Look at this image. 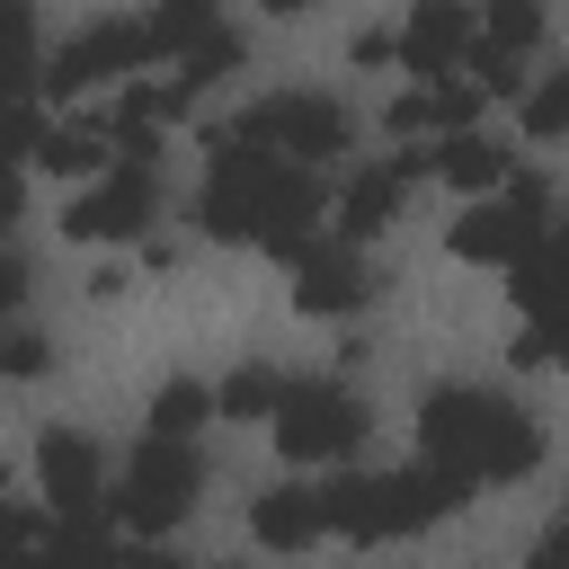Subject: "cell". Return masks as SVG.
<instances>
[{
    "mask_svg": "<svg viewBox=\"0 0 569 569\" xmlns=\"http://www.w3.org/2000/svg\"><path fill=\"white\" fill-rule=\"evenodd\" d=\"M311 213H320V178L276 160V151H249L231 133H213V169H204V196H196V231L204 240H249L267 258H311Z\"/></svg>",
    "mask_w": 569,
    "mask_h": 569,
    "instance_id": "1",
    "label": "cell"
},
{
    "mask_svg": "<svg viewBox=\"0 0 569 569\" xmlns=\"http://www.w3.org/2000/svg\"><path fill=\"white\" fill-rule=\"evenodd\" d=\"M418 453H427L436 471H453L462 489H480V480H525V471L542 462V427H533L516 400L480 391V382H445V391L418 400Z\"/></svg>",
    "mask_w": 569,
    "mask_h": 569,
    "instance_id": "2",
    "label": "cell"
},
{
    "mask_svg": "<svg viewBox=\"0 0 569 569\" xmlns=\"http://www.w3.org/2000/svg\"><path fill=\"white\" fill-rule=\"evenodd\" d=\"M320 498H329V533H347V542H400V533L445 525L471 489L453 471H436V462H409V471H356V480H338Z\"/></svg>",
    "mask_w": 569,
    "mask_h": 569,
    "instance_id": "3",
    "label": "cell"
},
{
    "mask_svg": "<svg viewBox=\"0 0 569 569\" xmlns=\"http://www.w3.org/2000/svg\"><path fill=\"white\" fill-rule=\"evenodd\" d=\"M196 489H204V453L196 445H169V436H142L133 462H124V480H116V498H107V516L133 542H160L169 525H187Z\"/></svg>",
    "mask_w": 569,
    "mask_h": 569,
    "instance_id": "4",
    "label": "cell"
},
{
    "mask_svg": "<svg viewBox=\"0 0 569 569\" xmlns=\"http://www.w3.org/2000/svg\"><path fill=\"white\" fill-rule=\"evenodd\" d=\"M231 142L311 169V160H338L356 133H347V107H338V98H320V89H276V98H258V107L231 124Z\"/></svg>",
    "mask_w": 569,
    "mask_h": 569,
    "instance_id": "5",
    "label": "cell"
},
{
    "mask_svg": "<svg viewBox=\"0 0 569 569\" xmlns=\"http://www.w3.org/2000/svg\"><path fill=\"white\" fill-rule=\"evenodd\" d=\"M365 427H373L365 400H356L338 373H320V382H293V391H284V409H276L267 436H276L284 462H347V453L365 445Z\"/></svg>",
    "mask_w": 569,
    "mask_h": 569,
    "instance_id": "6",
    "label": "cell"
},
{
    "mask_svg": "<svg viewBox=\"0 0 569 569\" xmlns=\"http://www.w3.org/2000/svg\"><path fill=\"white\" fill-rule=\"evenodd\" d=\"M542 240H551V187L542 178H516L507 196H489L453 222V258H471V267H525Z\"/></svg>",
    "mask_w": 569,
    "mask_h": 569,
    "instance_id": "7",
    "label": "cell"
},
{
    "mask_svg": "<svg viewBox=\"0 0 569 569\" xmlns=\"http://www.w3.org/2000/svg\"><path fill=\"white\" fill-rule=\"evenodd\" d=\"M142 62H151V27H142V18H98V27H80L71 44H53L36 98H80V89H98V80H116V71H142Z\"/></svg>",
    "mask_w": 569,
    "mask_h": 569,
    "instance_id": "8",
    "label": "cell"
},
{
    "mask_svg": "<svg viewBox=\"0 0 569 569\" xmlns=\"http://www.w3.org/2000/svg\"><path fill=\"white\" fill-rule=\"evenodd\" d=\"M151 213H160V169H151V160H116L98 187L71 196L62 231H71V240H142Z\"/></svg>",
    "mask_w": 569,
    "mask_h": 569,
    "instance_id": "9",
    "label": "cell"
},
{
    "mask_svg": "<svg viewBox=\"0 0 569 569\" xmlns=\"http://www.w3.org/2000/svg\"><path fill=\"white\" fill-rule=\"evenodd\" d=\"M36 480H44V498H53V516L62 525H107V462H98V445L80 436V427H44V445H36Z\"/></svg>",
    "mask_w": 569,
    "mask_h": 569,
    "instance_id": "10",
    "label": "cell"
},
{
    "mask_svg": "<svg viewBox=\"0 0 569 569\" xmlns=\"http://www.w3.org/2000/svg\"><path fill=\"white\" fill-rule=\"evenodd\" d=\"M418 178H436V151H427V142H409V151H391V160H365V169L338 187V240H347V249L373 240V231L400 213V196H409Z\"/></svg>",
    "mask_w": 569,
    "mask_h": 569,
    "instance_id": "11",
    "label": "cell"
},
{
    "mask_svg": "<svg viewBox=\"0 0 569 569\" xmlns=\"http://www.w3.org/2000/svg\"><path fill=\"white\" fill-rule=\"evenodd\" d=\"M471 44H480V27H471L453 0H427V9H409V27H400V62L418 71V89L453 80V71L471 62Z\"/></svg>",
    "mask_w": 569,
    "mask_h": 569,
    "instance_id": "12",
    "label": "cell"
},
{
    "mask_svg": "<svg viewBox=\"0 0 569 569\" xmlns=\"http://www.w3.org/2000/svg\"><path fill=\"white\" fill-rule=\"evenodd\" d=\"M293 302H302L311 320H347V311L373 302V267H365L347 240H320V249L293 267Z\"/></svg>",
    "mask_w": 569,
    "mask_h": 569,
    "instance_id": "13",
    "label": "cell"
},
{
    "mask_svg": "<svg viewBox=\"0 0 569 569\" xmlns=\"http://www.w3.org/2000/svg\"><path fill=\"white\" fill-rule=\"evenodd\" d=\"M249 533H258L267 551H311V542L329 533V498L302 489V480H276V489L249 498Z\"/></svg>",
    "mask_w": 569,
    "mask_h": 569,
    "instance_id": "14",
    "label": "cell"
},
{
    "mask_svg": "<svg viewBox=\"0 0 569 569\" xmlns=\"http://www.w3.org/2000/svg\"><path fill=\"white\" fill-rule=\"evenodd\" d=\"M480 107H489V98H480L471 80H436V89H400V98L382 107V124H391V133H445V142H453V133H480Z\"/></svg>",
    "mask_w": 569,
    "mask_h": 569,
    "instance_id": "15",
    "label": "cell"
},
{
    "mask_svg": "<svg viewBox=\"0 0 569 569\" xmlns=\"http://www.w3.org/2000/svg\"><path fill=\"white\" fill-rule=\"evenodd\" d=\"M525 169H516V151L507 142H489V133H453V142H436V187H453V196H471V204H489V196H507Z\"/></svg>",
    "mask_w": 569,
    "mask_h": 569,
    "instance_id": "16",
    "label": "cell"
},
{
    "mask_svg": "<svg viewBox=\"0 0 569 569\" xmlns=\"http://www.w3.org/2000/svg\"><path fill=\"white\" fill-rule=\"evenodd\" d=\"M116 160H124V151H116V133H107V116H62V124L44 133V151H36V169L80 178V187H98Z\"/></svg>",
    "mask_w": 569,
    "mask_h": 569,
    "instance_id": "17",
    "label": "cell"
},
{
    "mask_svg": "<svg viewBox=\"0 0 569 569\" xmlns=\"http://www.w3.org/2000/svg\"><path fill=\"white\" fill-rule=\"evenodd\" d=\"M507 293H516L525 329H533V320H569V231H551L525 267H507Z\"/></svg>",
    "mask_w": 569,
    "mask_h": 569,
    "instance_id": "18",
    "label": "cell"
},
{
    "mask_svg": "<svg viewBox=\"0 0 569 569\" xmlns=\"http://www.w3.org/2000/svg\"><path fill=\"white\" fill-rule=\"evenodd\" d=\"M142 27H151V62H169V71H178L196 44H213V36H222L213 0H169V9H151Z\"/></svg>",
    "mask_w": 569,
    "mask_h": 569,
    "instance_id": "19",
    "label": "cell"
},
{
    "mask_svg": "<svg viewBox=\"0 0 569 569\" xmlns=\"http://www.w3.org/2000/svg\"><path fill=\"white\" fill-rule=\"evenodd\" d=\"M284 391H293V382H284L276 365H240V373H231V382H222L213 400H222V418H267V427H276Z\"/></svg>",
    "mask_w": 569,
    "mask_h": 569,
    "instance_id": "20",
    "label": "cell"
},
{
    "mask_svg": "<svg viewBox=\"0 0 569 569\" xmlns=\"http://www.w3.org/2000/svg\"><path fill=\"white\" fill-rule=\"evenodd\" d=\"M213 409H222V400H213L204 382H169V391L151 400V418H142V427H151V436H169V445H196V427H204Z\"/></svg>",
    "mask_w": 569,
    "mask_h": 569,
    "instance_id": "21",
    "label": "cell"
},
{
    "mask_svg": "<svg viewBox=\"0 0 569 569\" xmlns=\"http://www.w3.org/2000/svg\"><path fill=\"white\" fill-rule=\"evenodd\" d=\"M480 44L516 62L525 44H542V9H533V0H498V9H489V27H480Z\"/></svg>",
    "mask_w": 569,
    "mask_h": 569,
    "instance_id": "22",
    "label": "cell"
},
{
    "mask_svg": "<svg viewBox=\"0 0 569 569\" xmlns=\"http://www.w3.org/2000/svg\"><path fill=\"white\" fill-rule=\"evenodd\" d=\"M507 365H525V373H533V365H560V373H569V320L516 329V338H507Z\"/></svg>",
    "mask_w": 569,
    "mask_h": 569,
    "instance_id": "23",
    "label": "cell"
},
{
    "mask_svg": "<svg viewBox=\"0 0 569 569\" xmlns=\"http://www.w3.org/2000/svg\"><path fill=\"white\" fill-rule=\"evenodd\" d=\"M525 133H533V142H560V133H569V71H551V80L525 98Z\"/></svg>",
    "mask_w": 569,
    "mask_h": 569,
    "instance_id": "24",
    "label": "cell"
},
{
    "mask_svg": "<svg viewBox=\"0 0 569 569\" xmlns=\"http://www.w3.org/2000/svg\"><path fill=\"white\" fill-rule=\"evenodd\" d=\"M0 365H9V382H36V373L53 365V347H44V329H27V320H18V329H9V347H0Z\"/></svg>",
    "mask_w": 569,
    "mask_h": 569,
    "instance_id": "25",
    "label": "cell"
},
{
    "mask_svg": "<svg viewBox=\"0 0 569 569\" xmlns=\"http://www.w3.org/2000/svg\"><path fill=\"white\" fill-rule=\"evenodd\" d=\"M0 302H9V311L27 302V249H0Z\"/></svg>",
    "mask_w": 569,
    "mask_h": 569,
    "instance_id": "26",
    "label": "cell"
},
{
    "mask_svg": "<svg viewBox=\"0 0 569 569\" xmlns=\"http://www.w3.org/2000/svg\"><path fill=\"white\" fill-rule=\"evenodd\" d=\"M391 53H400V36H382V27H365V36L347 44V62H391Z\"/></svg>",
    "mask_w": 569,
    "mask_h": 569,
    "instance_id": "27",
    "label": "cell"
},
{
    "mask_svg": "<svg viewBox=\"0 0 569 569\" xmlns=\"http://www.w3.org/2000/svg\"><path fill=\"white\" fill-rule=\"evenodd\" d=\"M124 569H187V560H178L169 542H133V551H124Z\"/></svg>",
    "mask_w": 569,
    "mask_h": 569,
    "instance_id": "28",
    "label": "cell"
},
{
    "mask_svg": "<svg viewBox=\"0 0 569 569\" xmlns=\"http://www.w3.org/2000/svg\"><path fill=\"white\" fill-rule=\"evenodd\" d=\"M533 569H569V516H560V533H551V542L533 551Z\"/></svg>",
    "mask_w": 569,
    "mask_h": 569,
    "instance_id": "29",
    "label": "cell"
},
{
    "mask_svg": "<svg viewBox=\"0 0 569 569\" xmlns=\"http://www.w3.org/2000/svg\"><path fill=\"white\" fill-rule=\"evenodd\" d=\"M560 231H569V222H560Z\"/></svg>",
    "mask_w": 569,
    "mask_h": 569,
    "instance_id": "30",
    "label": "cell"
}]
</instances>
